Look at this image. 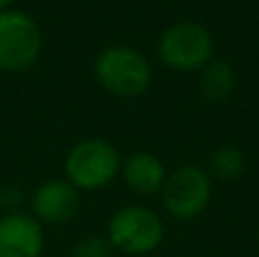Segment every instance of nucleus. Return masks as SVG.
<instances>
[{
	"instance_id": "f257e3e1",
	"label": "nucleus",
	"mask_w": 259,
	"mask_h": 257,
	"mask_svg": "<svg viewBox=\"0 0 259 257\" xmlns=\"http://www.w3.org/2000/svg\"><path fill=\"white\" fill-rule=\"evenodd\" d=\"M96 82L116 98H139L152 87V66L132 46H107L94 62Z\"/></svg>"
},
{
	"instance_id": "f03ea898",
	"label": "nucleus",
	"mask_w": 259,
	"mask_h": 257,
	"mask_svg": "<svg viewBox=\"0 0 259 257\" xmlns=\"http://www.w3.org/2000/svg\"><path fill=\"white\" fill-rule=\"evenodd\" d=\"M123 157L112 141L89 137L71 146L64 159V180L77 191H100L121 176Z\"/></svg>"
},
{
	"instance_id": "7ed1b4c3",
	"label": "nucleus",
	"mask_w": 259,
	"mask_h": 257,
	"mask_svg": "<svg viewBox=\"0 0 259 257\" xmlns=\"http://www.w3.org/2000/svg\"><path fill=\"white\" fill-rule=\"evenodd\" d=\"M157 55L170 71L198 73L214 59V36L200 23H173L161 32L157 41Z\"/></svg>"
},
{
	"instance_id": "20e7f679",
	"label": "nucleus",
	"mask_w": 259,
	"mask_h": 257,
	"mask_svg": "<svg viewBox=\"0 0 259 257\" xmlns=\"http://www.w3.org/2000/svg\"><path fill=\"white\" fill-rule=\"evenodd\" d=\"M166 228L161 217L146 205H127L112 214L107 239L114 250L130 257H143L157 250L164 241Z\"/></svg>"
},
{
	"instance_id": "39448f33",
	"label": "nucleus",
	"mask_w": 259,
	"mask_h": 257,
	"mask_svg": "<svg viewBox=\"0 0 259 257\" xmlns=\"http://www.w3.org/2000/svg\"><path fill=\"white\" fill-rule=\"evenodd\" d=\"M214 180L207 168L196 164H182L166 176L161 187V207L170 219L184 223L198 219L211 200Z\"/></svg>"
},
{
	"instance_id": "423d86ee",
	"label": "nucleus",
	"mask_w": 259,
	"mask_h": 257,
	"mask_svg": "<svg viewBox=\"0 0 259 257\" xmlns=\"http://www.w3.org/2000/svg\"><path fill=\"white\" fill-rule=\"evenodd\" d=\"M39 23L21 9L0 12V71L23 73L36 64L41 55Z\"/></svg>"
},
{
	"instance_id": "0eeeda50",
	"label": "nucleus",
	"mask_w": 259,
	"mask_h": 257,
	"mask_svg": "<svg viewBox=\"0 0 259 257\" xmlns=\"http://www.w3.org/2000/svg\"><path fill=\"white\" fill-rule=\"evenodd\" d=\"M82 191H77L64 178L46 180L32 194V217L41 226H64L71 223L82 209Z\"/></svg>"
},
{
	"instance_id": "6e6552de",
	"label": "nucleus",
	"mask_w": 259,
	"mask_h": 257,
	"mask_svg": "<svg viewBox=\"0 0 259 257\" xmlns=\"http://www.w3.org/2000/svg\"><path fill=\"white\" fill-rule=\"evenodd\" d=\"M44 226L32 214L7 212L0 217V257H41Z\"/></svg>"
},
{
	"instance_id": "1a4fd4ad",
	"label": "nucleus",
	"mask_w": 259,
	"mask_h": 257,
	"mask_svg": "<svg viewBox=\"0 0 259 257\" xmlns=\"http://www.w3.org/2000/svg\"><path fill=\"white\" fill-rule=\"evenodd\" d=\"M166 171L164 162L157 155L139 150V153H130L121 164V178L125 187L137 196H152L159 194L161 187L166 182Z\"/></svg>"
},
{
	"instance_id": "9d476101",
	"label": "nucleus",
	"mask_w": 259,
	"mask_h": 257,
	"mask_svg": "<svg viewBox=\"0 0 259 257\" xmlns=\"http://www.w3.org/2000/svg\"><path fill=\"white\" fill-rule=\"evenodd\" d=\"M237 77L234 68L223 59H211L205 68L198 71V89L200 96L209 103H223L232 96Z\"/></svg>"
},
{
	"instance_id": "9b49d317",
	"label": "nucleus",
	"mask_w": 259,
	"mask_h": 257,
	"mask_svg": "<svg viewBox=\"0 0 259 257\" xmlns=\"http://www.w3.org/2000/svg\"><path fill=\"white\" fill-rule=\"evenodd\" d=\"M243 171H246V155H243V150L237 148V146H232V144L219 146V148L209 155L207 173L211 176V180L232 182V180H237Z\"/></svg>"
},
{
	"instance_id": "f8f14e48",
	"label": "nucleus",
	"mask_w": 259,
	"mask_h": 257,
	"mask_svg": "<svg viewBox=\"0 0 259 257\" xmlns=\"http://www.w3.org/2000/svg\"><path fill=\"white\" fill-rule=\"evenodd\" d=\"M71 257H114V246L107 235H84L73 244Z\"/></svg>"
},
{
	"instance_id": "ddd939ff",
	"label": "nucleus",
	"mask_w": 259,
	"mask_h": 257,
	"mask_svg": "<svg viewBox=\"0 0 259 257\" xmlns=\"http://www.w3.org/2000/svg\"><path fill=\"white\" fill-rule=\"evenodd\" d=\"M14 0H0V12H5V9H9V5H12Z\"/></svg>"
}]
</instances>
